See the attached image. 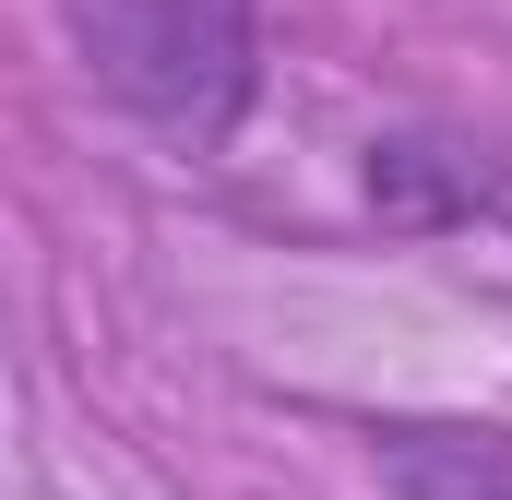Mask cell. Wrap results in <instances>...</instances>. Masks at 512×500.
<instances>
[{"label": "cell", "mask_w": 512, "mask_h": 500, "mask_svg": "<svg viewBox=\"0 0 512 500\" xmlns=\"http://www.w3.org/2000/svg\"><path fill=\"white\" fill-rule=\"evenodd\" d=\"M72 60L143 131L227 143L262 96V0H60Z\"/></svg>", "instance_id": "obj_1"}, {"label": "cell", "mask_w": 512, "mask_h": 500, "mask_svg": "<svg viewBox=\"0 0 512 500\" xmlns=\"http://www.w3.org/2000/svg\"><path fill=\"white\" fill-rule=\"evenodd\" d=\"M370 465L393 500H512V429L393 417V429H370Z\"/></svg>", "instance_id": "obj_2"}]
</instances>
